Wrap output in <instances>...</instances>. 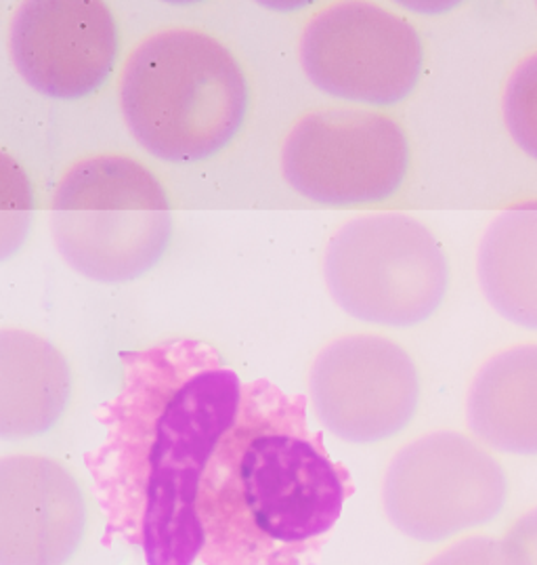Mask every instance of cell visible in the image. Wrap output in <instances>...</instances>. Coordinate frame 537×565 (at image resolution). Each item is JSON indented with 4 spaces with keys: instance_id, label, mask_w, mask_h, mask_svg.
<instances>
[{
    "instance_id": "cell-1",
    "label": "cell",
    "mask_w": 537,
    "mask_h": 565,
    "mask_svg": "<svg viewBox=\"0 0 537 565\" xmlns=\"http://www.w3.org/2000/svg\"><path fill=\"white\" fill-rule=\"evenodd\" d=\"M122 387L104 441L88 457L106 539L137 548L148 565H194L202 548L195 494L244 385L216 349L171 339L125 351Z\"/></svg>"
},
{
    "instance_id": "cell-2",
    "label": "cell",
    "mask_w": 537,
    "mask_h": 565,
    "mask_svg": "<svg viewBox=\"0 0 537 565\" xmlns=\"http://www.w3.org/2000/svg\"><path fill=\"white\" fill-rule=\"evenodd\" d=\"M351 492L307 423L304 399L244 385L195 494L204 565H315Z\"/></svg>"
},
{
    "instance_id": "cell-3",
    "label": "cell",
    "mask_w": 537,
    "mask_h": 565,
    "mask_svg": "<svg viewBox=\"0 0 537 565\" xmlns=\"http://www.w3.org/2000/svg\"><path fill=\"white\" fill-rule=\"evenodd\" d=\"M248 106L244 72L225 44L169 28L137 44L120 76V111L132 139L167 162L223 150Z\"/></svg>"
},
{
    "instance_id": "cell-4",
    "label": "cell",
    "mask_w": 537,
    "mask_h": 565,
    "mask_svg": "<svg viewBox=\"0 0 537 565\" xmlns=\"http://www.w3.org/2000/svg\"><path fill=\"white\" fill-rule=\"evenodd\" d=\"M51 238L90 282L137 280L162 259L172 234L164 188L141 162L99 153L76 162L51 200Z\"/></svg>"
},
{
    "instance_id": "cell-5",
    "label": "cell",
    "mask_w": 537,
    "mask_h": 565,
    "mask_svg": "<svg viewBox=\"0 0 537 565\" xmlns=\"http://www.w3.org/2000/svg\"><path fill=\"white\" fill-rule=\"evenodd\" d=\"M323 282L346 316L414 327L430 318L448 292L450 269L429 227L404 213L362 215L325 244Z\"/></svg>"
},
{
    "instance_id": "cell-6",
    "label": "cell",
    "mask_w": 537,
    "mask_h": 565,
    "mask_svg": "<svg viewBox=\"0 0 537 565\" xmlns=\"http://www.w3.org/2000/svg\"><path fill=\"white\" fill-rule=\"evenodd\" d=\"M508 494L506 476L485 446L455 431H432L404 446L383 479L390 525L422 543L492 522Z\"/></svg>"
},
{
    "instance_id": "cell-7",
    "label": "cell",
    "mask_w": 537,
    "mask_h": 565,
    "mask_svg": "<svg viewBox=\"0 0 537 565\" xmlns=\"http://www.w3.org/2000/svg\"><path fill=\"white\" fill-rule=\"evenodd\" d=\"M408 160V139L399 125L369 109L311 111L281 146L286 183L330 206L385 200L401 185Z\"/></svg>"
},
{
    "instance_id": "cell-8",
    "label": "cell",
    "mask_w": 537,
    "mask_h": 565,
    "mask_svg": "<svg viewBox=\"0 0 537 565\" xmlns=\"http://www.w3.org/2000/svg\"><path fill=\"white\" fill-rule=\"evenodd\" d=\"M299 60L307 78L323 93L388 106L416 87L422 43L408 20L374 2L343 0L307 22Z\"/></svg>"
},
{
    "instance_id": "cell-9",
    "label": "cell",
    "mask_w": 537,
    "mask_h": 565,
    "mask_svg": "<svg viewBox=\"0 0 537 565\" xmlns=\"http://www.w3.org/2000/svg\"><path fill=\"white\" fill-rule=\"evenodd\" d=\"M420 399L408 351L380 334H346L318 353L309 404L323 429L348 444H374L404 431Z\"/></svg>"
},
{
    "instance_id": "cell-10",
    "label": "cell",
    "mask_w": 537,
    "mask_h": 565,
    "mask_svg": "<svg viewBox=\"0 0 537 565\" xmlns=\"http://www.w3.org/2000/svg\"><path fill=\"white\" fill-rule=\"evenodd\" d=\"M7 46L25 85L51 99H80L106 83L118 30L99 0H25L11 15Z\"/></svg>"
},
{
    "instance_id": "cell-11",
    "label": "cell",
    "mask_w": 537,
    "mask_h": 565,
    "mask_svg": "<svg viewBox=\"0 0 537 565\" xmlns=\"http://www.w3.org/2000/svg\"><path fill=\"white\" fill-rule=\"evenodd\" d=\"M85 527L83 490L57 460L0 458V565H65Z\"/></svg>"
},
{
    "instance_id": "cell-12",
    "label": "cell",
    "mask_w": 537,
    "mask_h": 565,
    "mask_svg": "<svg viewBox=\"0 0 537 565\" xmlns=\"http://www.w3.org/2000/svg\"><path fill=\"white\" fill-rule=\"evenodd\" d=\"M72 393L64 353L23 328L0 330V437L20 441L51 431Z\"/></svg>"
},
{
    "instance_id": "cell-13",
    "label": "cell",
    "mask_w": 537,
    "mask_h": 565,
    "mask_svg": "<svg viewBox=\"0 0 537 565\" xmlns=\"http://www.w3.org/2000/svg\"><path fill=\"white\" fill-rule=\"evenodd\" d=\"M466 425L495 452L537 455V345H516L476 370L466 393Z\"/></svg>"
},
{
    "instance_id": "cell-14",
    "label": "cell",
    "mask_w": 537,
    "mask_h": 565,
    "mask_svg": "<svg viewBox=\"0 0 537 565\" xmlns=\"http://www.w3.org/2000/svg\"><path fill=\"white\" fill-rule=\"evenodd\" d=\"M476 280L497 316L537 330V200L518 202L487 225L476 248Z\"/></svg>"
},
{
    "instance_id": "cell-15",
    "label": "cell",
    "mask_w": 537,
    "mask_h": 565,
    "mask_svg": "<svg viewBox=\"0 0 537 565\" xmlns=\"http://www.w3.org/2000/svg\"><path fill=\"white\" fill-rule=\"evenodd\" d=\"M502 118L516 146L537 160V51L511 74L502 95Z\"/></svg>"
},
{
    "instance_id": "cell-16",
    "label": "cell",
    "mask_w": 537,
    "mask_h": 565,
    "mask_svg": "<svg viewBox=\"0 0 537 565\" xmlns=\"http://www.w3.org/2000/svg\"><path fill=\"white\" fill-rule=\"evenodd\" d=\"M32 218V188L22 167L0 153V259L7 262L22 248Z\"/></svg>"
},
{
    "instance_id": "cell-17",
    "label": "cell",
    "mask_w": 537,
    "mask_h": 565,
    "mask_svg": "<svg viewBox=\"0 0 537 565\" xmlns=\"http://www.w3.org/2000/svg\"><path fill=\"white\" fill-rule=\"evenodd\" d=\"M427 565H520V562L506 539L471 536L448 546Z\"/></svg>"
},
{
    "instance_id": "cell-18",
    "label": "cell",
    "mask_w": 537,
    "mask_h": 565,
    "mask_svg": "<svg viewBox=\"0 0 537 565\" xmlns=\"http://www.w3.org/2000/svg\"><path fill=\"white\" fill-rule=\"evenodd\" d=\"M520 565H537V507L523 513L504 536Z\"/></svg>"
}]
</instances>
